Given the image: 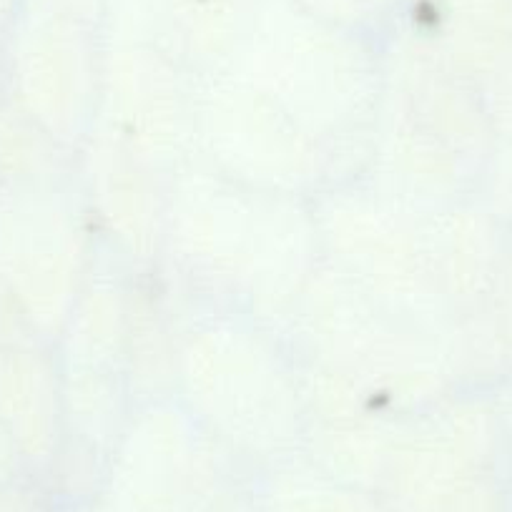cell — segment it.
<instances>
[{"instance_id": "cell-7", "label": "cell", "mask_w": 512, "mask_h": 512, "mask_svg": "<svg viewBox=\"0 0 512 512\" xmlns=\"http://www.w3.org/2000/svg\"><path fill=\"white\" fill-rule=\"evenodd\" d=\"M8 440H11V437H8V432L0 425V460H3V455L8 452Z\"/></svg>"}, {"instance_id": "cell-2", "label": "cell", "mask_w": 512, "mask_h": 512, "mask_svg": "<svg viewBox=\"0 0 512 512\" xmlns=\"http://www.w3.org/2000/svg\"><path fill=\"white\" fill-rule=\"evenodd\" d=\"M186 407L219 437L251 450H282L304 430L297 367L272 334L241 319H211L176 349Z\"/></svg>"}, {"instance_id": "cell-4", "label": "cell", "mask_w": 512, "mask_h": 512, "mask_svg": "<svg viewBox=\"0 0 512 512\" xmlns=\"http://www.w3.org/2000/svg\"><path fill=\"white\" fill-rule=\"evenodd\" d=\"M88 269V234L76 204L38 181L0 194V284L23 322L66 332Z\"/></svg>"}, {"instance_id": "cell-6", "label": "cell", "mask_w": 512, "mask_h": 512, "mask_svg": "<svg viewBox=\"0 0 512 512\" xmlns=\"http://www.w3.org/2000/svg\"><path fill=\"white\" fill-rule=\"evenodd\" d=\"M63 395L46 359L23 339L0 332V425L11 440L43 450L61 422Z\"/></svg>"}, {"instance_id": "cell-3", "label": "cell", "mask_w": 512, "mask_h": 512, "mask_svg": "<svg viewBox=\"0 0 512 512\" xmlns=\"http://www.w3.org/2000/svg\"><path fill=\"white\" fill-rule=\"evenodd\" d=\"M196 139L211 171L251 189L302 199L329 179L332 151L246 78L194 91Z\"/></svg>"}, {"instance_id": "cell-1", "label": "cell", "mask_w": 512, "mask_h": 512, "mask_svg": "<svg viewBox=\"0 0 512 512\" xmlns=\"http://www.w3.org/2000/svg\"><path fill=\"white\" fill-rule=\"evenodd\" d=\"M166 239L201 287L279 317L319 267L317 221L299 199L211 169L174 176Z\"/></svg>"}, {"instance_id": "cell-5", "label": "cell", "mask_w": 512, "mask_h": 512, "mask_svg": "<svg viewBox=\"0 0 512 512\" xmlns=\"http://www.w3.org/2000/svg\"><path fill=\"white\" fill-rule=\"evenodd\" d=\"M161 176L136 161L103 131L88 136V181L101 221L118 249L134 262H151L169 234V196Z\"/></svg>"}]
</instances>
